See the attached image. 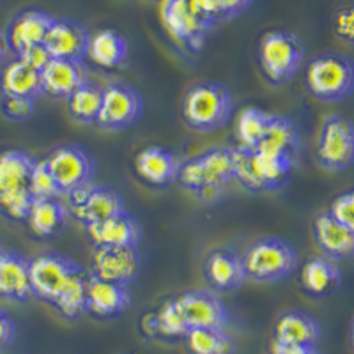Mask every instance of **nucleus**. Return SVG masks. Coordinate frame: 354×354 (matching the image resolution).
<instances>
[{
    "mask_svg": "<svg viewBox=\"0 0 354 354\" xmlns=\"http://www.w3.org/2000/svg\"><path fill=\"white\" fill-rule=\"evenodd\" d=\"M53 18L55 17L43 9H25L18 12L17 17L9 21L4 32L8 48L18 57L25 50L43 44Z\"/></svg>",
    "mask_w": 354,
    "mask_h": 354,
    "instance_id": "obj_17",
    "label": "nucleus"
},
{
    "mask_svg": "<svg viewBox=\"0 0 354 354\" xmlns=\"http://www.w3.org/2000/svg\"><path fill=\"white\" fill-rule=\"evenodd\" d=\"M0 250H4V248H2V241H0Z\"/></svg>",
    "mask_w": 354,
    "mask_h": 354,
    "instance_id": "obj_46",
    "label": "nucleus"
},
{
    "mask_svg": "<svg viewBox=\"0 0 354 354\" xmlns=\"http://www.w3.org/2000/svg\"><path fill=\"white\" fill-rule=\"evenodd\" d=\"M185 346L188 354H234L236 344L223 328H189Z\"/></svg>",
    "mask_w": 354,
    "mask_h": 354,
    "instance_id": "obj_31",
    "label": "nucleus"
},
{
    "mask_svg": "<svg viewBox=\"0 0 354 354\" xmlns=\"http://www.w3.org/2000/svg\"><path fill=\"white\" fill-rule=\"evenodd\" d=\"M204 278L214 290L220 292L236 290L246 280L241 255L232 248L213 250L205 259Z\"/></svg>",
    "mask_w": 354,
    "mask_h": 354,
    "instance_id": "obj_19",
    "label": "nucleus"
},
{
    "mask_svg": "<svg viewBox=\"0 0 354 354\" xmlns=\"http://www.w3.org/2000/svg\"><path fill=\"white\" fill-rule=\"evenodd\" d=\"M294 156L268 153L261 149H243L238 145V163L234 179L250 192H273L289 181Z\"/></svg>",
    "mask_w": 354,
    "mask_h": 354,
    "instance_id": "obj_4",
    "label": "nucleus"
},
{
    "mask_svg": "<svg viewBox=\"0 0 354 354\" xmlns=\"http://www.w3.org/2000/svg\"><path fill=\"white\" fill-rule=\"evenodd\" d=\"M270 354H319V351L315 346L271 342V353Z\"/></svg>",
    "mask_w": 354,
    "mask_h": 354,
    "instance_id": "obj_44",
    "label": "nucleus"
},
{
    "mask_svg": "<svg viewBox=\"0 0 354 354\" xmlns=\"http://www.w3.org/2000/svg\"><path fill=\"white\" fill-rule=\"evenodd\" d=\"M17 337V322L4 310H0V353L8 349Z\"/></svg>",
    "mask_w": 354,
    "mask_h": 354,
    "instance_id": "obj_41",
    "label": "nucleus"
},
{
    "mask_svg": "<svg viewBox=\"0 0 354 354\" xmlns=\"http://www.w3.org/2000/svg\"><path fill=\"white\" fill-rule=\"evenodd\" d=\"M220 4L223 20H230L234 17H239L250 6L254 4V0H218Z\"/></svg>",
    "mask_w": 354,
    "mask_h": 354,
    "instance_id": "obj_43",
    "label": "nucleus"
},
{
    "mask_svg": "<svg viewBox=\"0 0 354 354\" xmlns=\"http://www.w3.org/2000/svg\"><path fill=\"white\" fill-rule=\"evenodd\" d=\"M17 59H20V61H24L25 64L32 66L34 69L41 71L52 57H50V53L46 52V48H44L43 44H39V46H32V48L25 50V52L20 53Z\"/></svg>",
    "mask_w": 354,
    "mask_h": 354,
    "instance_id": "obj_42",
    "label": "nucleus"
},
{
    "mask_svg": "<svg viewBox=\"0 0 354 354\" xmlns=\"http://www.w3.org/2000/svg\"><path fill=\"white\" fill-rule=\"evenodd\" d=\"M314 239L328 259L342 261L354 252V230L337 223L328 213L314 218Z\"/></svg>",
    "mask_w": 354,
    "mask_h": 354,
    "instance_id": "obj_24",
    "label": "nucleus"
},
{
    "mask_svg": "<svg viewBox=\"0 0 354 354\" xmlns=\"http://www.w3.org/2000/svg\"><path fill=\"white\" fill-rule=\"evenodd\" d=\"M0 94L11 97H28L37 100L43 94L41 91V71L24 61L9 62L0 77Z\"/></svg>",
    "mask_w": 354,
    "mask_h": 354,
    "instance_id": "obj_28",
    "label": "nucleus"
},
{
    "mask_svg": "<svg viewBox=\"0 0 354 354\" xmlns=\"http://www.w3.org/2000/svg\"><path fill=\"white\" fill-rule=\"evenodd\" d=\"M257 59L264 77L273 85H282L303 66L305 44L290 30H270L259 41Z\"/></svg>",
    "mask_w": 354,
    "mask_h": 354,
    "instance_id": "obj_6",
    "label": "nucleus"
},
{
    "mask_svg": "<svg viewBox=\"0 0 354 354\" xmlns=\"http://www.w3.org/2000/svg\"><path fill=\"white\" fill-rule=\"evenodd\" d=\"M179 167H181V160L172 151L160 145H149L135 158V170L142 181L156 188H163L177 181Z\"/></svg>",
    "mask_w": 354,
    "mask_h": 354,
    "instance_id": "obj_20",
    "label": "nucleus"
},
{
    "mask_svg": "<svg viewBox=\"0 0 354 354\" xmlns=\"http://www.w3.org/2000/svg\"><path fill=\"white\" fill-rule=\"evenodd\" d=\"M78 268L80 266L73 259L57 252H44L30 259L28 277H30L32 296L53 306Z\"/></svg>",
    "mask_w": 354,
    "mask_h": 354,
    "instance_id": "obj_10",
    "label": "nucleus"
},
{
    "mask_svg": "<svg viewBox=\"0 0 354 354\" xmlns=\"http://www.w3.org/2000/svg\"><path fill=\"white\" fill-rule=\"evenodd\" d=\"M299 282L312 298H326L342 286V273L331 259L315 257L303 264Z\"/></svg>",
    "mask_w": 354,
    "mask_h": 354,
    "instance_id": "obj_27",
    "label": "nucleus"
},
{
    "mask_svg": "<svg viewBox=\"0 0 354 354\" xmlns=\"http://www.w3.org/2000/svg\"><path fill=\"white\" fill-rule=\"evenodd\" d=\"M87 28L71 18H53L48 32L44 36L43 46L52 59H68V61H84L88 48Z\"/></svg>",
    "mask_w": 354,
    "mask_h": 354,
    "instance_id": "obj_14",
    "label": "nucleus"
},
{
    "mask_svg": "<svg viewBox=\"0 0 354 354\" xmlns=\"http://www.w3.org/2000/svg\"><path fill=\"white\" fill-rule=\"evenodd\" d=\"M44 163L61 195H71L93 185L96 172L94 158L80 145H59L44 158Z\"/></svg>",
    "mask_w": 354,
    "mask_h": 354,
    "instance_id": "obj_8",
    "label": "nucleus"
},
{
    "mask_svg": "<svg viewBox=\"0 0 354 354\" xmlns=\"http://www.w3.org/2000/svg\"><path fill=\"white\" fill-rule=\"evenodd\" d=\"M131 303V294L126 286L105 282L96 277H88L87 314L101 319H112L124 314Z\"/></svg>",
    "mask_w": 354,
    "mask_h": 354,
    "instance_id": "obj_23",
    "label": "nucleus"
},
{
    "mask_svg": "<svg viewBox=\"0 0 354 354\" xmlns=\"http://www.w3.org/2000/svg\"><path fill=\"white\" fill-rule=\"evenodd\" d=\"M271 117L273 113H268L255 106H248L243 110L238 117V124H236V137H238L239 147L255 149L270 126Z\"/></svg>",
    "mask_w": 354,
    "mask_h": 354,
    "instance_id": "obj_34",
    "label": "nucleus"
},
{
    "mask_svg": "<svg viewBox=\"0 0 354 354\" xmlns=\"http://www.w3.org/2000/svg\"><path fill=\"white\" fill-rule=\"evenodd\" d=\"M36 158L21 149L0 153V214L9 220L25 221L34 197L30 192Z\"/></svg>",
    "mask_w": 354,
    "mask_h": 354,
    "instance_id": "obj_1",
    "label": "nucleus"
},
{
    "mask_svg": "<svg viewBox=\"0 0 354 354\" xmlns=\"http://www.w3.org/2000/svg\"><path fill=\"white\" fill-rule=\"evenodd\" d=\"M85 229L94 245L100 246L137 250L142 239L140 223L126 211L101 221V223H96V225L85 227Z\"/></svg>",
    "mask_w": 354,
    "mask_h": 354,
    "instance_id": "obj_22",
    "label": "nucleus"
},
{
    "mask_svg": "<svg viewBox=\"0 0 354 354\" xmlns=\"http://www.w3.org/2000/svg\"><path fill=\"white\" fill-rule=\"evenodd\" d=\"M353 18H354V9L353 6H346V8H340L337 11L333 18V28L337 37L344 41L347 44H353L354 41V25H353Z\"/></svg>",
    "mask_w": 354,
    "mask_h": 354,
    "instance_id": "obj_40",
    "label": "nucleus"
},
{
    "mask_svg": "<svg viewBox=\"0 0 354 354\" xmlns=\"http://www.w3.org/2000/svg\"><path fill=\"white\" fill-rule=\"evenodd\" d=\"M28 264L30 259L20 252L0 250V299L24 303L32 296Z\"/></svg>",
    "mask_w": 354,
    "mask_h": 354,
    "instance_id": "obj_21",
    "label": "nucleus"
},
{
    "mask_svg": "<svg viewBox=\"0 0 354 354\" xmlns=\"http://www.w3.org/2000/svg\"><path fill=\"white\" fill-rule=\"evenodd\" d=\"M140 257L137 250L115 248V246H94L91 274L105 282L126 286L138 277Z\"/></svg>",
    "mask_w": 354,
    "mask_h": 354,
    "instance_id": "obj_13",
    "label": "nucleus"
},
{
    "mask_svg": "<svg viewBox=\"0 0 354 354\" xmlns=\"http://www.w3.org/2000/svg\"><path fill=\"white\" fill-rule=\"evenodd\" d=\"M8 43H6V36H4V32H2V30H0V61H2V59H4L6 57V53H8Z\"/></svg>",
    "mask_w": 354,
    "mask_h": 354,
    "instance_id": "obj_45",
    "label": "nucleus"
},
{
    "mask_svg": "<svg viewBox=\"0 0 354 354\" xmlns=\"http://www.w3.org/2000/svg\"><path fill=\"white\" fill-rule=\"evenodd\" d=\"M154 322H156V335H163V337L183 338L188 331L176 298L167 299L160 306V310L154 314Z\"/></svg>",
    "mask_w": 354,
    "mask_h": 354,
    "instance_id": "obj_35",
    "label": "nucleus"
},
{
    "mask_svg": "<svg viewBox=\"0 0 354 354\" xmlns=\"http://www.w3.org/2000/svg\"><path fill=\"white\" fill-rule=\"evenodd\" d=\"M321 337V324L314 315L303 310H289L277 319L273 326V342L315 346Z\"/></svg>",
    "mask_w": 354,
    "mask_h": 354,
    "instance_id": "obj_25",
    "label": "nucleus"
},
{
    "mask_svg": "<svg viewBox=\"0 0 354 354\" xmlns=\"http://www.w3.org/2000/svg\"><path fill=\"white\" fill-rule=\"evenodd\" d=\"M88 277H91V273H87L80 266L53 305L61 312L62 317H66L68 321H77L82 315L87 314Z\"/></svg>",
    "mask_w": 354,
    "mask_h": 354,
    "instance_id": "obj_32",
    "label": "nucleus"
},
{
    "mask_svg": "<svg viewBox=\"0 0 354 354\" xmlns=\"http://www.w3.org/2000/svg\"><path fill=\"white\" fill-rule=\"evenodd\" d=\"M69 197V213L84 227L96 225L124 211L121 195L110 186H87Z\"/></svg>",
    "mask_w": 354,
    "mask_h": 354,
    "instance_id": "obj_12",
    "label": "nucleus"
},
{
    "mask_svg": "<svg viewBox=\"0 0 354 354\" xmlns=\"http://www.w3.org/2000/svg\"><path fill=\"white\" fill-rule=\"evenodd\" d=\"M161 21L176 43L192 52H201L205 43L207 30L192 15L186 0H163L161 2Z\"/></svg>",
    "mask_w": 354,
    "mask_h": 354,
    "instance_id": "obj_16",
    "label": "nucleus"
},
{
    "mask_svg": "<svg viewBox=\"0 0 354 354\" xmlns=\"http://www.w3.org/2000/svg\"><path fill=\"white\" fill-rule=\"evenodd\" d=\"M232 94L220 82L194 85L183 100V119L195 131L211 133L225 126L232 115Z\"/></svg>",
    "mask_w": 354,
    "mask_h": 354,
    "instance_id": "obj_3",
    "label": "nucleus"
},
{
    "mask_svg": "<svg viewBox=\"0 0 354 354\" xmlns=\"http://www.w3.org/2000/svg\"><path fill=\"white\" fill-rule=\"evenodd\" d=\"M337 223L344 225L346 229L354 230V194L344 192L331 201L330 209L326 211Z\"/></svg>",
    "mask_w": 354,
    "mask_h": 354,
    "instance_id": "obj_38",
    "label": "nucleus"
},
{
    "mask_svg": "<svg viewBox=\"0 0 354 354\" xmlns=\"http://www.w3.org/2000/svg\"><path fill=\"white\" fill-rule=\"evenodd\" d=\"M189 11L197 18L198 24L209 32L211 28L216 24L223 21V15H221L220 4L218 0H186Z\"/></svg>",
    "mask_w": 354,
    "mask_h": 354,
    "instance_id": "obj_37",
    "label": "nucleus"
},
{
    "mask_svg": "<svg viewBox=\"0 0 354 354\" xmlns=\"http://www.w3.org/2000/svg\"><path fill=\"white\" fill-rule=\"evenodd\" d=\"M85 82L87 69L84 61L50 59L41 69V91L55 100H68Z\"/></svg>",
    "mask_w": 354,
    "mask_h": 354,
    "instance_id": "obj_18",
    "label": "nucleus"
},
{
    "mask_svg": "<svg viewBox=\"0 0 354 354\" xmlns=\"http://www.w3.org/2000/svg\"><path fill=\"white\" fill-rule=\"evenodd\" d=\"M183 319L189 328H223L227 322V308L218 294L207 289L186 290L177 296Z\"/></svg>",
    "mask_w": 354,
    "mask_h": 354,
    "instance_id": "obj_15",
    "label": "nucleus"
},
{
    "mask_svg": "<svg viewBox=\"0 0 354 354\" xmlns=\"http://www.w3.org/2000/svg\"><path fill=\"white\" fill-rule=\"evenodd\" d=\"M101 100H103V88L87 80L66 101H68L69 113L78 122H82V124H96V119L101 110Z\"/></svg>",
    "mask_w": 354,
    "mask_h": 354,
    "instance_id": "obj_33",
    "label": "nucleus"
},
{
    "mask_svg": "<svg viewBox=\"0 0 354 354\" xmlns=\"http://www.w3.org/2000/svg\"><path fill=\"white\" fill-rule=\"evenodd\" d=\"M129 44L124 39V36L112 30V28H105L100 30L88 39L87 57L97 66L105 69H115L122 66L128 59Z\"/></svg>",
    "mask_w": 354,
    "mask_h": 354,
    "instance_id": "obj_29",
    "label": "nucleus"
},
{
    "mask_svg": "<svg viewBox=\"0 0 354 354\" xmlns=\"http://www.w3.org/2000/svg\"><path fill=\"white\" fill-rule=\"evenodd\" d=\"M142 112H144V100L137 88L124 82H113L103 88V100H101L96 126L106 131H121L138 122Z\"/></svg>",
    "mask_w": 354,
    "mask_h": 354,
    "instance_id": "obj_11",
    "label": "nucleus"
},
{
    "mask_svg": "<svg viewBox=\"0 0 354 354\" xmlns=\"http://www.w3.org/2000/svg\"><path fill=\"white\" fill-rule=\"evenodd\" d=\"M308 93L321 101H342L354 91V64L344 53H321L306 68Z\"/></svg>",
    "mask_w": 354,
    "mask_h": 354,
    "instance_id": "obj_7",
    "label": "nucleus"
},
{
    "mask_svg": "<svg viewBox=\"0 0 354 354\" xmlns=\"http://www.w3.org/2000/svg\"><path fill=\"white\" fill-rule=\"evenodd\" d=\"M68 216L69 211L59 201V197L36 198L28 209L25 221L36 238L50 239L59 236L64 230Z\"/></svg>",
    "mask_w": 354,
    "mask_h": 354,
    "instance_id": "obj_26",
    "label": "nucleus"
},
{
    "mask_svg": "<svg viewBox=\"0 0 354 354\" xmlns=\"http://www.w3.org/2000/svg\"><path fill=\"white\" fill-rule=\"evenodd\" d=\"M238 163V147H213L181 161L177 181L194 194L214 192L232 181Z\"/></svg>",
    "mask_w": 354,
    "mask_h": 354,
    "instance_id": "obj_2",
    "label": "nucleus"
},
{
    "mask_svg": "<svg viewBox=\"0 0 354 354\" xmlns=\"http://www.w3.org/2000/svg\"><path fill=\"white\" fill-rule=\"evenodd\" d=\"M0 110H2V113L8 117L9 121H15V122L27 121L28 117H32L34 110H36V100L2 96V101H0Z\"/></svg>",
    "mask_w": 354,
    "mask_h": 354,
    "instance_id": "obj_39",
    "label": "nucleus"
},
{
    "mask_svg": "<svg viewBox=\"0 0 354 354\" xmlns=\"http://www.w3.org/2000/svg\"><path fill=\"white\" fill-rule=\"evenodd\" d=\"M30 192H32L34 201L36 198H52L59 197V189L53 183L52 176L48 172V167L44 160H37L34 165L32 176H30Z\"/></svg>",
    "mask_w": 354,
    "mask_h": 354,
    "instance_id": "obj_36",
    "label": "nucleus"
},
{
    "mask_svg": "<svg viewBox=\"0 0 354 354\" xmlns=\"http://www.w3.org/2000/svg\"><path fill=\"white\" fill-rule=\"evenodd\" d=\"M241 259L246 278L259 283L282 282L294 273L298 264L294 246L274 236L252 243Z\"/></svg>",
    "mask_w": 354,
    "mask_h": 354,
    "instance_id": "obj_5",
    "label": "nucleus"
},
{
    "mask_svg": "<svg viewBox=\"0 0 354 354\" xmlns=\"http://www.w3.org/2000/svg\"><path fill=\"white\" fill-rule=\"evenodd\" d=\"M299 147L298 126L290 119L282 115H273L270 126L266 129L261 144L255 149L268 151V153H280L294 156Z\"/></svg>",
    "mask_w": 354,
    "mask_h": 354,
    "instance_id": "obj_30",
    "label": "nucleus"
},
{
    "mask_svg": "<svg viewBox=\"0 0 354 354\" xmlns=\"http://www.w3.org/2000/svg\"><path fill=\"white\" fill-rule=\"evenodd\" d=\"M315 158L322 169L331 172H342L353 165L354 129L347 117H324L317 137Z\"/></svg>",
    "mask_w": 354,
    "mask_h": 354,
    "instance_id": "obj_9",
    "label": "nucleus"
}]
</instances>
